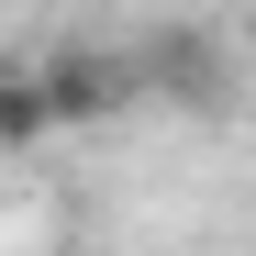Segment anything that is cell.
Returning <instances> with one entry per match:
<instances>
[{
  "mask_svg": "<svg viewBox=\"0 0 256 256\" xmlns=\"http://www.w3.org/2000/svg\"><path fill=\"white\" fill-rule=\"evenodd\" d=\"M134 90H167L178 112H223V90H234V56H223V34H156V45L134 56Z\"/></svg>",
  "mask_w": 256,
  "mask_h": 256,
  "instance_id": "2",
  "label": "cell"
},
{
  "mask_svg": "<svg viewBox=\"0 0 256 256\" xmlns=\"http://www.w3.org/2000/svg\"><path fill=\"white\" fill-rule=\"evenodd\" d=\"M34 134H56L34 100V67H0V145H34Z\"/></svg>",
  "mask_w": 256,
  "mask_h": 256,
  "instance_id": "3",
  "label": "cell"
},
{
  "mask_svg": "<svg viewBox=\"0 0 256 256\" xmlns=\"http://www.w3.org/2000/svg\"><path fill=\"white\" fill-rule=\"evenodd\" d=\"M34 100H45V122H112L122 100H134V56H100V45H67L34 67Z\"/></svg>",
  "mask_w": 256,
  "mask_h": 256,
  "instance_id": "1",
  "label": "cell"
}]
</instances>
